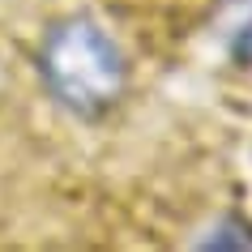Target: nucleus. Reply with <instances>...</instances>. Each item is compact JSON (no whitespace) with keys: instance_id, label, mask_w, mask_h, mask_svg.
Wrapping results in <instances>:
<instances>
[{"instance_id":"f257e3e1","label":"nucleus","mask_w":252,"mask_h":252,"mask_svg":"<svg viewBox=\"0 0 252 252\" xmlns=\"http://www.w3.org/2000/svg\"><path fill=\"white\" fill-rule=\"evenodd\" d=\"M47 98L77 120L111 116L128 94V56L90 17H64L47 26L34 52Z\"/></svg>"},{"instance_id":"f03ea898","label":"nucleus","mask_w":252,"mask_h":252,"mask_svg":"<svg viewBox=\"0 0 252 252\" xmlns=\"http://www.w3.org/2000/svg\"><path fill=\"white\" fill-rule=\"evenodd\" d=\"M231 52L239 64H252V0H235V17H231Z\"/></svg>"}]
</instances>
